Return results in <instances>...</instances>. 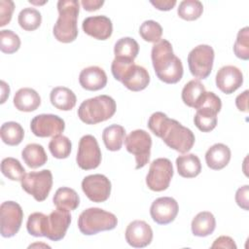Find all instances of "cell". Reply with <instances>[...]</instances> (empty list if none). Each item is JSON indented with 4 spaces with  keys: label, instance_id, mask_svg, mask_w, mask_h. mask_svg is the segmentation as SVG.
<instances>
[{
    "label": "cell",
    "instance_id": "6",
    "mask_svg": "<svg viewBox=\"0 0 249 249\" xmlns=\"http://www.w3.org/2000/svg\"><path fill=\"white\" fill-rule=\"evenodd\" d=\"M117 225L118 219L115 214L98 207H90L84 210L78 218V228L86 235L114 230Z\"/></svg>",
    "mask_w": 249,
    "mask_h": 249
},
{
    "label": "cell",
    "instance_id": "24",
    "mask_svg": "<svg viewBox=\"0 0 249 249\" xmlns=\"http://www.w3.org/2000/svg\"><path fill=\"white\" fill-rule=\"evenodd\" d=\"M205 93H206V90H205L204 85L199 80L194 79L188 82L184 86L182 89L181 97L183 102L187 106L196 109L201 103Z\"/></svg>",
    "mask_w": 249,
    "mask_h": 249
},
{
    "label": "cell",
    "instance_id": "2",
    "mask_svg": "<svg viewBox=\"0 0 249 249\" xmlns=\"http://www.w3.org/2000/svg\"><path fill=\"white\" fill-rule=\"evenodd\" d=\"M58 18L53 27L54 38L61 43H71L78 36L77 20L80 4L77 0H59L57 2Z\"/></svg>",
    "mask_w": 249,
    "mask_h": 249
},
{
    "label": "cell",
    "instance_id": "46",
    "mask_svg": "<svg viewBox=\"0 0 249 249\" xmlns=\"http://www.w3.org/2000/svg\"><path fill=\"white\" fill-rule=\"evenodd\" d=\"M81 4L86 11L93 12L100 9L103 6L104 1L103 0H82Z\"/></svg>",
    "mask_w": 249,
    "mask_h": 249
},
{
    "label": "cell",
    "instance_id": "33",
    "mask_svg": "<svg viewBox=\"0 0 249 249\" xmlns=\"http://www.w3.org/2000/svg\"><path fill=\"white\" fill-rule=\"evenodd\" d=\"M19 26L25 31L36 30L42 22L41 13L34 8L22 9L18 17Z\"/></svg>",
    "mask_w": 249,
    "mask_h": 249
},
{
    "label": "cell",
    "instance_id": "41",
    "mask_svg": "<svg viewBox=\"0 0 249 249\" xmlns=\"http://www.w3.org/2000/svg\"><path fill=\"white\" fill-rule=\"evenodd\" d=\"M15 3L12 0H0V26H4L12 19Z\"/></svg>",
    "mask_w": 249,
    "mask_h": 249
},
{
    "label": "cell",
    "instance_id": "12",
    "mask_svg": "<svg viewBox=\"0 0 249 249\" xmlns=\"http://www.w3.org/2000/svg\"><path fill=\"white\" fill-rule=\"evenodd\" d=\"M23 219L21 206L15 201H4L0 206V232L3 237L18 233Z\"/></svg>",
    "mask_w": 249,
    "mask_h": 249
},
{
    "label": "cell",
    "instance_id": "44",
    "mask_svg": "<svg viewBox=\"0 0 249 249\" xmlns=\"http://www.w3.org/2000/svg\"><path fill=\"white\" fill-rule=\"evenodd\" d=\"M248 93L249 91L246 89L242 93L238 94L235 98V105L241 112H248Z\"/></svg>",
    "mask_w": 249,
    "mask_h": 249
},
{
    "label": "cell",
    "instance_id": "34",
    "mask_svg": "<svg viewBox=\"0 0 249 249\" xmlns=\"http://www.w3.org/2000/svg\"><path fill=\"white\" fill-rule=\"evenodd\" d=\"M1 172L12 181H21L26 174L20 161L12 157L3 159L1 162Z\"/></svg>",
    "mask_w": 249,
    "mask_h": 249
},
{
    "label": "cell",
    "instance_id": "8",
    "mask_svg": "<svg viewBox=\"0 0 249 249\" xmlns=\"http://www.w3.org/2000/svg\"><path fill=\"white\" fill-rule=\"evenodd\" d=\"M124 146L128 153L135 157V169L144 167L150 160L152 138L144 129L131 131L124 139Z\"/></svg>",
    "mask_w": 249,
    "mask_h": 249
},
{
    "label": "cell",
    "instance_id": "9",
    "mask_svg": "<svg viewBox=\"0 0 249 249\" xmlns=\"http://www.w3.org/2000/svg\"><path fill=\"white\" fill-rule=\"evenodd\" d=\"M20 184L22 190L31 195L35 200L44 201L53 187V174L49 169L32 171L25 174Z\"/></svg>",
    "mask_w": 249,
    "mask_h": 249
},
{
    "label": "cell",
    "instance_id": "39",
    "mask_svg": "<svg viewBox=\"0 0 249 249\" xmlns=\"http://www.w3.org/2000/svg\"><path fill=\"white\" fill-rule=\"evenodd\" d=\"M20 47V39L13 30L3 29L0 31V50L4 53H14Z\"/></svg>",
    "mask_w": 249,
    "mask_h": 249
},
{
    "label": "cell",
    "instance_id": "45",
    "mask_svg": "<svg viewBox=\"0 0 249 249\" xmlns=\"http://www.w3.org/2000/svg\"><path fill=\"white\" fill-rule=\"evenodd\" d=\"M150 3L160 11H169L176 5L175 0H151Z\"/></svg>",
    "mask_w": 249,
    "mask_h": 249
},
{
    "label": "cell",
    "instance_id": "37",
    "mask_svg": "<svg viewBox=\"0 0 249 249\" xmlns=\"http://www.w3.org/2000/svg\"><path fill=\"white\" fill-rule=\"evenodd\" d=\"M203 12V5L198 0H183L177 9L178 16L185 20H196Z\"/></svg>",
    "mask_w": 249,
    "mask_h": 249
},
{
    "label": "cell",
    "instance_id": "5",
    "mask_svg": "<svg viewBox=\"0 0 249 249\" xmlns=\"http://www.w3.org/2000/svg\"><path fill=\"white\" fill-rule=\"evenodd\" d=\"M170 148L179 153L189 152L195 144V134L193 131L182 125L178 121L166 117L161 127L156 135Z\"/></svg>",
    "mask_w": 249,
    "mask_h": 249
},
{
    "label": "cell",
    "instance_id": "43",
    "mask_svg": "<svg viewBox=\"0 0 249 249\" xmlns=\"http://www.w3.org/2000/svg\"><path fill=\"white\" fill-rule=\"evenodd\" d=\"M211 248H228V249H236V244L234 240L227 235H222L216 238L211 245Z\"/></svg>",
    "mask_w": 249,
    "mask_h": 249
},
{
    "label": "cell",
    "instance_id": "19",
    "mask_svg": "<svg viewBox=\"0 0 249 249\" xmlns=\"http://www.w3.org/2000/svg\"><path fill=\"white\" fill-rule=\"evenodd\" d=\"M71 224V215L68 210L57 209L50 213L46 237L53 241L61 240Z\"/></svg>",
    "mask_w": 249,
    "mask_h": 249
},
{
    "label": "cell",
    "instance_id": "16",
    "mask_svg": "<svg viewBox=\"0 0 249 249\" xmlns=\"http://www.w3.org/2000/svg\"><path fill=\"white\" fill-rule=\"evenodd\" d=\"M178 202L170 196H162L155 199L150 207V215L159 225H167L173 222L178 214Z\"/></svg>",
    "mask_w": 249,
    "mask_h": 249
},
{
    "label": "cell",
    "instance_id": "7",
    "mask_svg": "<svg viewBox=\"0 0 249 249\" xmlns=\"http://www.w3.org/2000/svg\"><path fill=\"white\" fill-rule=\"evenodd\" d=\"M222 102L213 91H206L194 117L196 126L202 132H209L217 125V114L221 111Z\"/></svg>",
    "mask_w": 249,
    "mask_h": 249
},
{
    "label": "cell",
    "instance_id": "26",
    "mask_svg": "<svg viewBox=\"0 0 249 249\" xmlns=\"http://www.w3.org/2000/svg\"><path fill=\"white\" fill-rule=\"evenodd\" d=\"M192 232L196 236L205 237L213 233L216 228L214 215L209 211L197 213L192 221Z\"/></svg>",
    "mask_w": 249,
    "mask_h": 249
},
{
    "label": "cell",
    "instance_id": "38",
    "mask_svg": "<svg viewBox=\"0 0 249 249\" xmlns=\"http://www.w3.org/2000/svg\"><path fill=\"white\" fill-rule=\"evenodd\" d=\"M139 34L144 41L157 43L161 38L162 27L155 20H145L139 27Z\"/></svg>",
    "mask_w": 249,
    "mask_h": 249
},
{
    "label": "cell",
    "instance_id": "20",
    "mask_svg": "<svg viewBox=\"0 0 249 249\" xmlns=\"http://www.w3.org/2000/svg\"><path fill=\"white\" fill-rule=\"evenodd\" d=\"M82 28L86 34L97 40H107L113 32L111 19L106 16L88 17L83 20Z\"/></svg>",
    "mask_w": 249,
    "mask_h": 249
},
{
    "label": "cell",
    "instance_id": "36",
    "mask_svg": "<svg viewBox=\"0 0 249 249\" xmlns=\"http://www.w3.org/2000/svg\"><path fill=\"white\" fill-rule=\"evenodd\" d=\"M48 218L49 216L45 215L42 212H34L30 214L26 223V229L28 233L36 237H46Z\"/></svg>",
    "mask_w": 249,
    "mask_h": 249
},
{
    "label": "cell",
    "instance_id": "29",
    "mask_svg": "<svg viewBox=\"0 0 249 249\" xmlns=\"http://www.w3.org/2000/svg\"><path fill=\"white\" fill-rule=\"evenodd\" d=\"M21 158L24 163H26V165L30 168H38L43 166L48 160L44 147L37 143L27 144L21 152Z\"/></svg>",
    "mask_w": 249,
    "mask_h": 249
},
{
    "label": "cell",
    "instance_id": "15",
    "mask_svg": "<svg viewBox=\"0 0 249 249\" xmlns=\"http://www.w3.org/2000/svg\"><path fill=\"white\" fill-rule=\"evenodd\" d=\"M64 128V121L53 114L37 115L30 123V129L37 137H53L63 132Z\"/></svg>",
    "mask_w": 249,
    "mask_h": 249
},
{
    "label": "cell",
    "instance_id": "22",
    "mask_svg": "<svg viewBox=\"0 0 249 249\" xmlns=\"http://www.w3.org/2000/svg\"><path fill=\"white\" fill-rule=\"evenodd\" d=\"M231 150L223 143H216L205 153V161L209 168L213 170L223 169L231 160Z\"/></svg>",
    "mask_w": 249,
    "mask_h": 249
},
{
    "label": "cell",
    "instance_id": "31",
    "mask_svg": "<svg viewBox=\"0 0 249 249\" xmlns=\"http://www.w3.org/2000/svg\"><path fill=\"white\" fill-rule=\"evenodd\" d=\"M139 53L138 43L131 37L119 39L114 47L115 58L126 61H134Z\"/></svg>",
    "mask_w": 249,
    "mask_h": 249
},
{
    "label": "cell",
    "instance_id": "23",
    "mask_svg": "<svg viewBox=\"0 0 249 249\" xmlns=\"http://www.w3.org/2000/svg\"><path fill=\"white\" fill-rule=\"evenodd\" d=\"M13 102L18 111L33 112L41 105V97L35 89L22 88L15 93Z\"/></svg>",
    "mask_w": 249,
    "mask_h": 249
},
{
    "label": "cell",
    "instance_id": "4",
    "mask_svg": "<svg viewBox=\"0 0 249 249\" xmlns=\"http://www.w3.org/2000/svg\"><path fill=\"white\" fill-rule=\"evenodd\" d=\"M116 101L109 95L101 94L84 100L78 109L79 119L87 124H96L113 117Z\"/></svg>",
    "mask_w": 249,
    "mask_h": 249
},
{
    "label": "cell",
    "instance_id": "42",
    "mask_svg": "<svg viewBox=\"0 0 249 249\" xmlns=\"http://www.w3.org/2000/svg\"><path fill=\"white\" fill-rule=\"evenodd\" d=\"M248 194H249V186L244 185L240 187L235 193V201L239 207L244 210H248Z\"/></svg>",
    "mask_w": 249,
    "mask_h": 249
},
{
    "label": "cell",
    "instance_id": "25",
    "mask_svg": "<svg viewBox=\"0 0 249 249\" xmlns=\"http://www.w3.org/2000/svg\"><path fill=\"white\" fill-rule=\"evenodd\" d=\"M50 100L53 106L61 111L72 110L77 102V97L73 90L66 87L53 88L50 93Z\"/></svg>",
    "mask_w": 249,
    "mask_h": 249
},
{
    "label": "cell",
    "instance_id": "18",
    "mask_svg": "<svg viewBox=\"0 0 249 249\" xmlns=\"http://www.w3.org/2000/svg\"><path fill=\"white\" fill-rule=\"evenodd\" d=\"M215 82L217 88L222 92L231 94L243 84V74L236 66L226 65L218 70Z\"/></svg>",
    "mask_w": 249,
    "mask_h": 249
},
{
    "label": "cell",
    "instance_id": "35",
    "mask_svg": "<svg viewBox=\"0 0 249 249\" xmlns=\"http://www.w3.org/2000/svg\"><path fill=\"white\" fill-rule=\"evenodd\" d=\"M72 149L70 139L64 135L58 134L53 136L49 143V150L55 159H66L69 157Z\"/></svg>",
    "mask_w": 249,
    "mask_h": 249
},
{
    "label": "cell",
    "instance_id": "30",
    "mask_svg": "<svg viewBox=\"0 0 249 249\" xmlns=\"http://www.w3.org/2000/svg\"><path fill=\"white\" fill-rule=\"evenodd\" d=\"M125 139V129L120 124H111L104 128L102 140L107 150L115 152L121 150Z\"/></svg>",
    "mask_w": 249,
    "mask_h": 249
},
{
    "label": "cell",
    "instance_id": "14",
    "mask_svg": "<svg viewBox=\"0 0 249 249\" xmlns=\"http://www.w3.org/2000/svg\"><path fill=\"white\" fill-rule=\"evenodd\" d=\"M82 190L89 200L104 202L110 196L111 182L103 174L88 175L82 181Z\"/></svg>",
    "mask_w": 249,
    "mask_h": 249
},
{
    "label": "cell",
    "instance_id": "21",
    "mask_svg": "<svg viewBox=\"0 0 249 249\" xmlns=\"http://www.w3.org/2000/svg\"><path fill=\"white\" fill-rule=\"evenodd\" d=\"M79 83L87 90H99L107 85V75L99 66H89L80 72Z\"/></svg>",
    "mask_w": 249,
    "mask_h": 249
},
{
    "label": "cell",
    "instance_id": "13",
    "mask_svg": "<svg viewBox=\"0 0 249 249\" xmlns=\"http://www.w3.org/2000/svg\"><path fill=\"white\" fill-rule=\"evenodd\" d=\"M76 161L78 166L84 170H90L99 166L101 151L94 136L87 134L80 139Z\"/></svg>",
    "mask_w": 249,
    "mask_h": 249
},
{
    "label": "cell",
    "instance_id": "32",
    "mask_svg": "<svg viewBox=\"0 0 249 249\" xmlns=\"http://www.w3.org/2000/svg\"><path fill=\"white\" fill-rule=\"evenodd\" d=\"M0 135L2 141L9 146H17L24 137L22 126L17 122H7L1 125Z\"/></svg>",
    "mask_w": 249,
    "mask_h": 249
},
{
    "label": "cell",
    "instance_id": "28",
    "mask_svg": "<svg viewBox=\"0 0 249 249\" xmlns=\"http://www.w3.org/2000/svg\"><path fill=\"white\" fill-rule=\"evenodd\" d=\"M53 202L57 209L72 211L78 208L80 197L75 190L68 187H61L56 190L53 197Z\"/></svg>",
    "mask_w": 249,
    "mask_h": 249
},
{
    "label": "cell",
    "instance_id": "48",
    "mask_svg": "<svg viewBox=\"0 0 249 249\" xmlns=\"http://www.w3.org/2000/svg\"><path fill=\"white\" fill-rule=\"evenodd\" d=\"M35 246H45V247H50L49 245H46V244H38V243H35V244H32L29 246V248L31 247H35Z\"/></svg>",
    "mask_w": 249,
    "mask_h": 249
},
{
    "label": "cell",
    "instance_id": "40",
    "mask_svg": "<svg viewBox=\"0 0 249 249\" xmlns=\"http://www.w3.org/2000/svg\"><path fill=\"white\" fill-rule=\"evenodd\" d=\"M234 54L243 60L249 58V28L245 26L241 28L236 36V40L233 45Z\"/></svg>",
    "mask_w": 249,
    "mask_h": 249
},
{
    "label": "cell",
    "instance_id": "3",
    "mask_svg": "<svg viewBox=\"0 0 249 249\" xmlns=\"http://www.w3.org/2000/svg\"><path fill=\"white\" fill-rule=\"evenodd\" d=\"M113 77L132 91L145 89L150 83V75L146 68L137 65L134 61L114 58L111 64Z\"/></svg>",
    "mask_w": 249,
    "mask_h": 249
},
{
    "label": "cell",
    "instance_id": "47",
    "mask_svg": "<svg viewBox=\"0 0 249 249\" xmlns=\"http://www.w3.org/2000/svg\"><path fill=\"white\" fill-rule=\"evenodd\" d=\"M1 103H4L10 94L9 85L4 81H1Z\"/></svg>",
    "mask_w": 249,
    "mask_h": 249
},
{
    "label": "cell",
    "instance_id": "1",
    "mask_svg": "<svg viewBox=\"0 0 249 249\" xmlns=\"http://www.w3.org/2000/svg\"><path fill=\"white\" fill-rule=\"evenodd\" d=\"M153 67L157 77L165 84L178 83L184 73L183 64L172 49V45L165 39L155 43L151 51Z\"/></svg>",
    "mask_w": 249,
    "mask_h": 249
},
{
    "label": "cell",
    "instance_id": "11",
    "mask_svg": "<svg viewBox=\"0 0 249 249\" xmlns=\"http://www.w3.org/2000/svg\"><path fill=\"white\" fill-rule=\"evenodd\" d=\"M173 177V166L171 161L166 158L154 160L146 176V184L151 191H165Z\"/></svg>",
    "mask_w": 249,
    "mask_h": 249
},
{
    "label": "cell",
    "instance_id": "17",
    "mask_svg": "<svg viewBox=\"0 0 249 249\" xmlns=\"http://www.w3.org/2000/svg\"><path fill=\"white\" fill-rule=\"evenodd\" d=\"M125 240L134 248L148 246L153 239V230L148 223L142 220H135L128 224L125 229Z\"/></svg>",
    "mask_w": 249,
    "mask_h": 249
},
{
    "label": "cell",
    "instance_id": "10",
    "mask_svg": "<svg viewBox=\"0 0 249 249\" xmlns=\"http://www.w3.org/2000/svg\"><path fill=\"white\" fill-rule=\"evenodd\" d=\"M214 50L209 45H198L188 54V65L191 74L199 79H206L213 67Z\"/></svg>",
    "mask_w": 249,
    "mask_h": 249
},
{
    "label": "cell",
    "instance_id": "27",
    "mask_svg": "<svg viewBox=\"0 0 249 249\" xmlns=\"http://www.w3.org/2000/svg\"><path fill=\"white\" fill-rule=\"evenodd\" d=\"M178 174L184 178L196 177L201 171V163L198 157L195 154H186L176 159Z\"/></svg>",
    "mask_w": 249,
    "mask_h": 249
}]
</instances>
